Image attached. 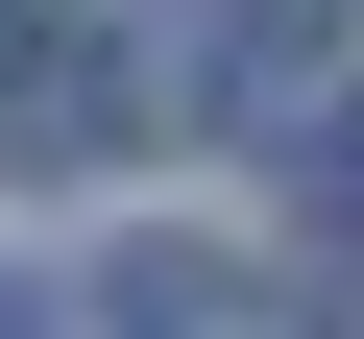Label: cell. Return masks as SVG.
<instances>
[{
	"label": "cell",
	"mask_w": 364,
	"mask_h": 339,
	"mask_svg": "<svg viewBox=\"0 0 364 339\" xmlns=\"http://www.w3.org/2000/svg\"><path fill=\"white\" fill-rule=\"evenodd\" d=\"M316 194H340V218H364V97H340V121H316Z\"/></svg>",
	"instance_id": "obj_3"
},
{
	"label": "cell",
	"mask_w": 364,
	"mask_h": 339,
	"mask_svg": "<svg viewBox=\"0 0 364 339\" xmlns=\"http://www.w3.org/2000/svg\"><path fill=\"white\" fill-rule=\"evenodd\" d=\"M0 339H49V291H25V267H0Z\"/></svg>",
	"instance_id": "obj_4"
},
{
	"label": "cell",
	"mask_w": 364,
	"mask_h": 339,
	"mask_svg": "<svg viewBox=\"0 0 364 339\" xmlns=\"http://www.w3.org/2000/svg\"><path fill=\"white\" fill-rule=\"evenodd\" d=\"M122 339H267V291L219 267V243H122V291H97Z\"/></svg>",
	"instance_id": "obj_2"
},
{
	"label": "cell",
	"mask_w": 364,
	"mask_h": 339,
	"mask_svg": "<svg viewBox=\"0 0 364 339\" xmlns=\"http://www.w3.org/2000/svg\"><path fill=\"white\" fill-rule=\"evenodd\" d=\"M243 25H340V0H243Z\"/></svg>",
	"instance_id": "obj_5"
},
{
	"label": "cell",
	"mask_w": 364,
	"mask_h": 339,
	"mask_svg": "<svg viewBox=\"0 0 364 339\" xmlns=\"http://www.w3.org/2000/svg\"><path fill=\"white\" fill-rule=\"evenodd\" d=\"M97 121H122V49H0V170H97Z\"/></svg>",
	"instance_id": "obj_1"
}]
</instances>
